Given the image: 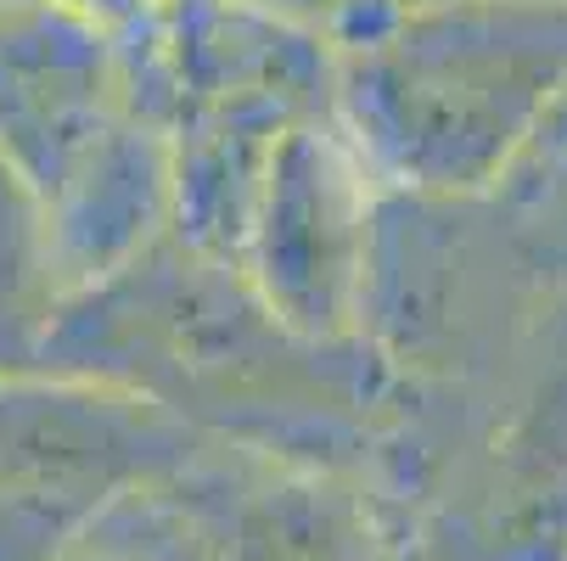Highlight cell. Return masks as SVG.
<instances>
[{
  "label": "cell",
  "instance_id": "6da1fadb",
  "mask_svg": "<svg viewBox=\"0 0 567 561\" xmlns=\"http://www.w3.org/2000/svg\"><path fill=\"white\" fill-rule=\"evenodd\" d=\"M96 387L130 393L219 449L371 484L393 382L365 343H315L241 264L164 236L118 264L79 320Z\"/></svg>",
  "mask_w": 567,
  "mask_h": 561
},
{
  "label": "cell",
  "instance_id": "7a4b0ae2",
  "mask_svg": "<svg viewBox=\"0 0 567 561\" xmlns=\"http://www.w3.org/2000/svg\"><path fill=\"white\" fill-rule=\"evenodd\" d=\"M338 40V129L382 191L495 197L567 91V0H422Z\"/></svg>",
  "mask_w": 567,
  "mask_h": 561
},
{
  "label": "cell",
  "instance_id": "3957f363",
  "mask_svg": "<svg viewBox=\"0 0 567 561\" xmlns=\"http://www.w3.org/2000/svg\"><path fill=\"white\" fill-rule=\"evenodd\" d=\"M371 495L411 561H567V309L495 387H393Z\"/></svg>",
  "mask_w": 567,
  "mask_h": 561
},
{
  "label": "cell",
  "instance_id": "277c9868",
  "mask_svg": "<svg viewBox=\"0 0 567 561\" xmlns=\"http://www.w3.org/2000/svg\"><path fill=\"white\" fill-rule=\"evenodd\" d=\"M567 309V270L495 197L382 191L360 343L399 393H472L512 376Z\"/></svg>",
  "mask_w": 567,
  "mask_h": 561
},
{
  "label": "cell",
  "instance_id": "5b68a950",
  "mask_svg": "<svg viewBox=\"0 0 567 561\" xmlns=\"http://www.w3.org/2000/svg\"><path fill=\"white\" fill-rule=\"evenodd\" d=\"M175 236L236 264L276 152L338 118V40L265 0H181L157 34Z\"/></svg>",
  "mask_w": 567,
  "mask_h": 561
},
{
  "label": "cell",
  "instance_id": "8992f818",
  "mask_svg": "<svg viewBox=\"0 0 567 561\" xmlns=\"http://www.w3.org/2000/svg\"><path fill=\"white\" fill-rule=\"evenodd\" d=\"M175 561H399L365 477L208 444L146 495Z\"/></svg>",
  "mask_w": 567,
  "mask_h": 561
},
{
  "label": "cell",
  "instance_id": "52a82bcc",
  "mask_svg": "<svg viewBox=\"0 0 567 561\" xmlns=\"http://www.w3.org/2000/svg\"><path fill=\"white\" fill-rule=\"evenodd\" d=\"M377 202L382 186L338 118L309 124L276 152L236 264L303 337L360 343Z\"/></svg>",
  "mask_w": 567,
  "mask_h": 561
},
{
  "label": "cell",
  "instance_id": "ba28073f",
  "mask_svg": "<svg viewBox=\"0 0 567 561\" xmlns=\"http://www.w3.org/2000/svg\"><path fill=\"white\" fill-rule=\"evenodd\" d=\"M501 197L534 219H567V91L550 107L545 129L534 135V146L523 152L517 175L501 186Z\"/></svg>",
  "mask_w": 567,
  "mask_h": 561
},
{
  "label": "cell",
  "instance_id": "9c48e42d",
  "mask_svg": "<svg viewBox=\"0 0 567 561\" xmlns=\"http://www.w3.org/2000/svg\"><path fill=\"white\" fill-rule=\"evenodd\" d=\"M68 561H175L157 522L146 517V495H135L124 511H113Z\"/></svg>",
  "mask_w": 567,
  "mask_h": 561
},
{
  "label": "cell",
  "instance_id": "30bf717a",
  "mask_svg": "<svg viewBox=\"0 0 567 561\" xmlns=\"http://www.w3.org/2000/svg\"><path fill=\"white\" fill-rule=\"evenodd\" d=\"M265 7H276V12H292V18H309V23H320V29H343V23H354V12H360V0H265Z\"/></svg>",
  "mask_w": 567,
  "mask_h": 561
},
{
  "label": "cell",
  "instance_id": "8fae6325",
  "mask_svg": "<svg viewBox=\"0 0 567 561\" xmlns=\"http://www.w3.org/2000/svg\"><path fill=\"white\" fill-rule=\"evenodd\" d=\"M517 214H523V208H517ZM523 219H528V225L539 230V242L550 248V259H556V264L567 270V219H534V214H523Z\"/></svg>",
  "mask_w": 567,
  "mask_h": 561
},
{
  "label": "cell",
  "instance_id": "7c38bea8",
  "mask_svg": "<svg viewBox=\"0 0 567 561\" xmlns=\"http://www.w3.org/2000/svg\"><path fill=\"white\" fill-rule=\"evenodd\" d=\"M382 7H422V0H360V12L354 18H365V12H382ZM349 29V23H343Z\"/></svg>",
  "mask_w": 567,
  "mask_h": 561
},
{
  "label": "cell",
  "instance_id": "4fadbf2b",
  "mask_svg": "<svg viewBox=\"0 0 567 561\" xmlns=\"http://www.w3.org/2000/svg\"><path fill=\"white\" fill-rule=\"evenodd\" d=\"M399 561H411V555H404V550H399Z\"/></svg>",
  "mask_w": 567,
  "mask_h": 561
}]
</instances>
